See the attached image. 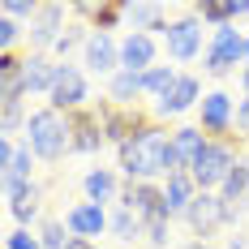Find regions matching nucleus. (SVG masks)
Masks as SVG:
<instances>
[{"mask_svg":"<svg viewBox=\"0 0 249 249\" xmlns=\"http://www.w3.org/2000/svg\"><path fill=\"white\" fill-rule=\"evenodd\" d=\"M95 116H99L103 124V138H107V146H116L121 150L129 138H138L142 129H150L155 124V116H150V107H121V103H112V99H95Z\"/></svg>","mask_w":249,"mask_h":249,"instance_id":"nucleus-5","label":"nucleus"},{"mask_svg":"<svg viewBox=\"0 0 249 249\" xmlns=\"http://www.w3.org/2000/svg\"><path fill=\"white\" fill-rule=\"evenodd\" d=\"M86 39H90V26H69V30L60 35V43L52 48V56H60V65H65L73 48H86Z\"/></svg>","mask_w":249,"mask_h":249,"instance_id":"nucleus-31","label":"nucleus"},{"mask_svg":"<svg viewBox=\"0 0 249 249\" xmlns=\"http://www.w3.org/2000/svg\"><path fill=\"white\" fill-rule=\"evenodd\" d=\"M4 249H43V241H39V232H30V228H13V232L4 236Z\"/></svg>","mask_w":249,"mask_h":249,"instance_id":"nucleus-34","label":"nucleus"},{"mask_svg":"<svg viewBox=\"0 0 249 249\" xmlns=\"http://www.w3.org/2000/svg\"><path fill=\"white\" fill-rule=\"evenodd\" d=\"M228 249H249V241H245V232H236L232 241H228Z\"/></svg>","mask_w":249,"mask_h":249,"instance_id":"nucleus-38","label":"nucleus"},{"mask_svg":"<svg viewBox=\"0 0 249 249\" xmlns=\"http://www.w3.org/2000/svg\"><path fill=\"white\" fill-rule=\"evenodd\" d=\"M176 65H155V69H146L142 73V90H146V99L155 103V99H163L168 90H172V82H176Z\"/></svg>","mask_w":249,"mask_h":249,"instance_id":"nucleus-27","label":"nucleus"},{"mask_svg":"<svg viewBox=\"0 0 249 249\" xmlns=\"http://www.w3.org/2000/svg\"><path fill=\"white\" fill-rule=\"evenodd\" d=\"M112 224V211L99 206V202H73V206H65V228H69V236H82V241H95L103 236Z\"/></svg>","mask_w":249,"mask_h":249,"instance_id":"nucleus-14","label":"nucleus"},{"mask_svg":"<svg viewBox=\"0 0 249 249\" xmlns=\"http://www.w3.org/2000/svg\"><path fill=\"white\" fill-rule=\"evenodd\" d=\"M219 198L232 206V211H241V206H249V159H241L232 172H228V180L219 185Z\"/></svg>","mask_w":249,"mask_h":249,"instance_id":"nucleus-23","label":"nucleus"},{"mask_svg":"<svg viewBox=\"0 0 249 249\" xmlns=\"http://www.w3.org/2000/svg\"><path fill=\"white\" fill-rule=\"evenodd\" d=\"M202 30H206V26H202L194 13H180V18H172V22H168V30H163L168 60H176V65L198 60L202 52H206V43H202Z\"/></svg>","mask_w":249,"mask_h":249,"instance_id":"nucleus-10","label":"nucleus"},{"mask_svg":"<svg viewBox=\"0 0 249 249\" xmlns=\"http://www.w3.org/2000/svg\"><path fill=\"white\" fill-rule=\"evenodd\" d=\"M241 163V146L232 142V138H211L206 146H202V155L189 163V176L198 180L202 194H219V185L228 180V172Z\"/></svg>","mask_w":249,"mask_h":249,"instance_id":"nucleus-3","label":"nucleus"},{"mask_svg":"<svg viewBox=\"0 0 249 249\" xmlns=\"http://www.w3.org/2000/svg\"><path fill=\"white\" fill-rule=\"evenodd\" d=\"M202 189H198V180L189 172H176L163 180V206H168V215L172 219H185V211L194 206V198H198Z\"/></svg>","mask_w":249,"mask_h":249,"instance_id":"nucleus-20","label":"nucleus"},{"mask_svg":"<svg viewBox=\"0 0 249 249\" xmlns=\"http://www.w3.org/2000/svg\"><path fill=\"white\" fill-rule=\"evenodd\" d=\"M107 232H112L116 241H124V245L146 241V224H142L133 211H124V206H116V211H112V224H107Z\"/></svg>","mask_w":249,"mask_h":249,"instance_id":"nucleus-24","label":"nucleus"},{"mask_svg":"<svg viewBox=\"0 0 249 249\" xmlns=\"http://www.w3.org/2000/svg\"><path fill=\"white\" fill-rule=\"evenodd\" d=\"M172 142V129L155 121L150 129H142L138 138H129L116 150V168L124 180H163V150Z\"/></svg>","mask_w":249,"mask_h":249,"instance_id":"nucleus-1","label":"nucleus"},{"mask_svg":"<svg viewBox=\"0 0 249 249\" xmlns=\"http://www.w3.org/2000/svg\"><path fill=\"white\" fill-rule=\"evenodd\" d=\"M202 99H206V90H202V77L180 69V73H176V82H172V90H168L163 99L150 103V116H155L159 124H168V121H176V116H185V112L202 107Z\"/></svg>","mask_w":249,"mask_h":249,"instance_id":"nucleus-6","label":"nucleus"},{"mask_svg":"<svg viewBox=\"0 0 249 249\" xmlns=\"http://www.w3.org/2000/svg\"><path fill=\"white\" fill-rule=\"evenodd\" d=\"M146 245L150 249H168L172 245V219H146Z\"/></svg>","mask_w":249,"mask_h":249,"instance_id":"nucleus-33","label":"nucleus"},{"mask_svg":"<svg viewBox=\"0 0 249 249\" xmlns=\"http://www.w3.org/2000/svg\"><path fill=\"white\" fill-rule=\"evenodd\" d=\"M124 22V0H99L95 13H90V30L95 35H112Z\"/></svg>","mask_w":249,"mask_h":249,"instance_id":"nucleus-28","label":"nucleus"},{"mask_svg":"<svg viewBox=\"0 0 249 249\" xmlns=\"http://www.w3.org/2000/svg\"><path fill=\"white\" fill-rule=\"evenodd\" d=\"M69 4H60V0H48L43 9H39V18L26 26V39H30V52H39V56H48L56 43H60V35L69 30Z\"/></svg>","mask_w":249,"mask_h":249,"instance_id":"nucleus-11","label":"nucleus"},{"mask_svg":"<svg viewBox=\"0 0 249 249\" xmlns=\"http://www.w3.org/2000/svg\"><path fill=\"white\" fill-rule=\"evenodd\" d=\"M56 65L60 60H52V56H39V52H26L22 56V90H26V99L30 95H43L48 99L52 95V86H56Z\"/></svg>","mask_w":249,"mask_h":249,"instance_id":"nucleus-17","label":"nucleus"},{"mask_svg":"<svg viewBox=\"0 0 249 249\" xmlns=\"http://www.w3.org/2000/svg\"><path fill=\"white\" fill-rule=\"evenodd\" d=\"M245 39L232 26H219V30H211V39H206V52H202V73L206 77H228V73H241L245 69Z\"/></svg>","mask_w":249,"mask_h":249,"instance_id":"nucleus-4","label":"nucleus"},{"mask_svg":"<svg viewBox=\"0 0 249 249\" xmlns=\"http://www.w3.org/2000/svg\"><path fill=\"white\" fill-rule=\"evenodd\" d=\"M39 232V241H43V249H65L73 236H69V228H65V215H48L43 224L35 228Z\"/></svg>","mask_w":249,"mask_h":249,"instance_id":"nucleus-30","label":"nucleus"},{"mask_svg":"<svg viewBox=\"0 0 249 249\" xmlns=\"http://www.w3.org/2000/svg\"><path fill=\"white\" fill-rule=\"evenodd\" d=\"M236 18H249V0H232V22Z\"/></svg>","mask_w":249,"mask_h":249,"instance_id":"nucleus-37","label":"nucleus"},{"mask_svg":"<svg viewBox=\"0 0 249 249\" xmlns=\"http://www.w3.org/2000/svg\"><path fill=\"white\" fill-rule=\"evenodd\" d=\"M245 65H249V39H245Z\"/></svg>","mask_w":249,"mask_h":249,"instance_id":"nucleus-41","label":"nucleus"},{"mask_svg":"<svg viewBox=\"0 0 249 249\" xmlns=\"http://www.w3.org/2000/svg\"><path fill=\"white\" fill-rule=\"evenodd\" d=\"M189 13H194L206 30H219V26H232V0H194Z\"/></svg>","mask_w":249,"mask_h":249,"instance_id":"nucleus-26","label":"nucleus"},{"mask_svg":"<svg viewBox=\"0 0 249 249\" xmlns=\"http://www.w3.org/2000/svg\"><path fill=\"white\" fill-rule=\"evenodd\" d=\"M82 69H86V73H99V77L121 73V39L90 30V39H86V48H82Z\"/></svg>","mask_w":249,"mask_h":249,"instance_id":"nucleus-15","label":"nucleus"},{"mask_svg":"<svg viewBox=\"0 0 249 249\" xmlns=\"http://www.w3.org/2000/svg\"><path fill=\"white\" fill-rule=\"evenodd\" d=\"M206 142H211V138L202 133L198 124H176V129H172V150L185 159V163H194V159L202 155V146H206Z\"/></svg>","mask_w":249,"mask_h":249,"instance_id":"nucleus-25","label":"nucleus"},{"mask_svg":"<svg viewBox=\"0 0 249 249\" xmlns=\"http://www.w3.org/2000/svg\"><path fill=\"white\" fill-rule=\"evenodd\" d=\"M121 176L112 172V168H90V172L82 176V194H86V202H99V206H107V202H121Z\"/></svg>","mask_w":249,"mask_h":249,"instance_id":"nucleus-21","label":"nucleus"},{"mask_svg":"<svg viewBox=\"0 0 249 249\" xmlns=\"http://www.w3.org/2000/svg\"><path fill=\"white\" fill-rule=\"evenodd\" d=\"M22 39H26V26L0 13V52H18V48H22Z\"/></svg>","mask_w":249,"mask_h":249,"instance_id":"nucleus-32","label":"nucleus"},{"mask_svg":"<svg viewBox=\"0 0 249 249\" xmlns=\"http://www.w3.org/2000/svg\"><path fill=\"white\" fill-rule=\"evenodd\" d=\"M35 150L26 146V142H18V138H4L0 142V168H4V180H35Z\"/></svg>","mask_w":249,"mask_h":249,"instance_id":"nucleus-19","label":"nucleus"},{"mask_svg":"<svg viewBox=\"0 0 249 249\" xmlns=\"http://www.w3.org/2000/svg\"><path fill=\"white\" fill-rule=\"evenodd\" d=\"M236 82H241V90H245V95H249V65H245V69H241V73H236Z\"/></svg>","mask_w":249,"mask_h":249,"instance_id":"nucleus-39","label":"nucleus"},{"mask_svg":"<svg viewBox=\"0 0 249 249\" xmlns=\"http://www.w3.org/2000/svg\"><path fill=\"white\" fill-rule=\"evenodd\" d=\"M4 185V202H9V219L18 228H35L43 224V185L39 180H0Z\"/></svg>","mask_w":249,"mask_h":249,"instance_id":"nucleus-9","label":"nucleus"},{"mask_svg":"<svg viewBox=\"0 0 249 249\" xmlns=\"http://www.w3.org/2000/svg\"><path fill=\"white\" fill-rule=\"evenodd\" d=\"M65 249H103V245H99V241H82V236H73Z\"/></svg>","mask_w":249,"mask_h":249,"instance_id":"nucleus-36","label":"nucleus"},{"mask_svg":"<svg viewBox=\"0 0 249 249\" xmlns=\"http://www.w3.org/2000/svg\"><path fill=\"white\" fill-rule=\"evenodd\" d=\"M159 65V39L142 35V30H124L121 35V69L129 73H146Z\"/></svg>","mask_w":249,"mask_h":249,"instance_id":"nucleus-16","label":"nucleus"},{"mask_svg":"<svg viewBox=\"0 0 249 249\" xmlns=\"http://www.w3.org/2000/svg\"><path fill=\"white\" fill-rule=\"evenodd\" d=\"M69 124H73V155H99V150L107 146L103 124H99V116H95V103L82 107V112H69Z\"/></svg>","mask_w":249,"mask_h":249,"instance_id":"nucleus-18","label":"nucleus"},{"mask_svg":"<svg viewBox=\"0 0 249 249\" xmlns=\"http://www.w3.org/2000/svg\"><path fill=\"white\" fill-rule=\"evenodd\" d=\"M26 146L35 150L39 163H60L65 155H73V124L65 112H56L52 103L43 107H30V121H26Z\"/></svg>","mask_w":249,"mask_h":249,"instance_id":"nucleus-2","label":"nucleus"},{"mask_svg":"<svg viewBox=\"0 0 249 249\" xmlns=\"http://www.w3.org/2000/svg\"><path fill=\"white\" fill-rule=\"evenodd\" d=\"M26 121H30V107H26V99L0 103V129H4V138H13V133H26Z\"/></svg>","mask_w":249,"mask_h":249,"instance_id":"nucleus-29","label":"nucleus"},{"mask_svg":"<svg viewBox=\"0 0 249 249\" xmlns=\"http://www.w3.org/2000/svg\"><path fill=\"white\" fill-rule=\"evenodd\" d=\"M236 133H241V138L249 142V95L236 103Z\"/></svg>","mask_w":249,"mask_h":249,"instance_id":"nucleus-35","label":"nucleus"},{"mask_svg":"<svg viewBox=\"0 0 249 249\" xmlns=\"http://www.w3.org/2000/svg\"><path fill=\"white\" fill-rule=\"evenodd\" d=\"M107 99L121 103V107H138V103L146 99V90H142V73H129V69L112 73V77H107Z\"/></svg>","mask_w":249,"mask_h":249,"instance_id":"nucleus-22","label":"nucleus"},{"mask_svg":"<svg viewBox=\"0 0 249 249\" xmlns=\"http://www.w3.org/2000/svg\"><path fill=\"white\" fill-rule=\"evenodd\" d=\"M48 103L56 107V112H82V107H90V77H86V69L82 65H56V86H52V95H48Z\"/></svg>","mask_w":249,"mask_h":249,"instance_id":"nucleus-7","label":"nucleus"},{"mask_svg":"<svg viewBox=\"0 0 249 249\" xmlns=\"http://www.w3.org/2000/svg\"><path fill=\"white\" fill-rule=\"evenodd\" d=\"M185 224L194 232V241H211L215 232H224L228 224H236V211H232L219 194H198L194 206L185 211Z\"/></svg>","mask_w":249,"mask_h":249,"instance_id":"nucleus-8","label":"nucleus"},{"mask_svg":"<svg viewBox=\"0 0 249 249\" xmlns=\"http://www.w3.org/2000/svg\"><path fill=\"white\" fill-rule=\"evenodd\" d=\"M185 249H215V245H211V241H189Z\"/></svg>","mask_w":249,"mask_h":249,"instance_id":"nucleus-40","label":"nucleus"},{"mask_svg":"<svg viewBox=\"0 0 249 249\" xmlns=\"http://www.w3.org/2000/svg\"><path fill=\"white\" fill-rule=\"evenodd\" d=\"M198 129L206 138H232V129H236V99L228 90H206V99L198 107Z\"/></svg>","mask_w":249,"mask_h":249,"instance_id":"nucleus-13","label":"nucleus"},{"mask_svg":"<svg viewBox=\"0 0 249 249\" xmlns=\"http://www.w3.org/2000/svg\"><path fill=\"white\" fill-rule=\"evenodd\" d=\"M116 206L133 211L142 224H146V219H172L168 206H163V180H124Z\"/></svg>","mask_w":249,"mask_h":249,"instance_id":"nucleus-12","label":"nucleus"}]
</instances>
